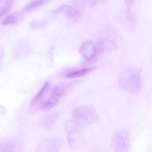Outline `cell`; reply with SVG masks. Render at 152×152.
Masks as SVG:
<instances>
[{
    "label": "cell",
    "mask_w": 152,
    "mask_h": 152,
    "mask_svg": "<svg viewBox=\"0 0 152 152\" xmlns=\"http://www.w3.org/2000/svg\"><path fill=\"white\" fill-rule=\"evenodd\" d=\"M73 119L80 125L87 126L94 124L99 120L98 114L92 105H87L79 106L73 111Z\"/></svg>",
    "instance_id": "1"
},
{
    "label": "cell",
    "mask_w": 152,
    "mask_h": 152,
    "mask_svg": "<svg viewBox=\"0 0 152 152\" xmlns=\"http://www.w3.org/2000/svg\"><path fill=\"white\" fill-rule=\"evenodd\" d=\"M112 146L117 152H126L130 147L129 135L125 131H119L115 132L111 140Z\"/></svg>",
    "instance_id": "2"
},
{
    "label": "cell",
    "mask_w": 152,
    "mask_h": 152,
    "mask_svg": "<svg viewBox=\"0 0 152 152\" xmlns=\"http://www.w3.org/2000/svg\"><path fill=\"white\" fill-rule=\"evenodd\" d=\"M66 89V85L64 84H58L55 86L52 90L50 97L44 102L41 109L49 108L55 105L65 93Z\"/></svg>",
    "instance_id": "3"
},
{
    "label": "cell",
    "mask_w": 152,
    "mask_h": 152,
    "mask_svg": "<svg viewBox=\"0 0 152 152\" xmlns=\"http://www.w3.org/2000/svg\"><path fill=\"white\" fill-rule=\"evenodd\" d=\"M54 12L55 13H63L68 18L73 20L78 18L80 15V12L77 10L67 5L60 6Z\"/></svg>",
    "instance_id": "4"
},
{
    "label": "cell",
    "mask_w": 152,
    "mask_h": 152,
    "mask_svg": "<svg viewBox=\"0 0 152 152\" xmlns=\"http://www.w3.org/2000/svg\"><path fill=\"white\" fill-rule=\"evenodd\" d=\"M80 51L81 55L85 58L90 60L95 53V47L94 42L90 40L84 42L81 45Z\"/></svg>",
    "instance_id": "5"
},
{
    "label": "cell",
    "mask_w": 152,
    "mask_h": 152,
    "mask_svg": "<svg viewBox=\"0 0 152 152\" xmlns=\"http://www.w3.org/2000/svg\"><path fill=\"white\" fill-rule=\"evenodd\" d=\"M49 82H46L43 87L32 100L31 107L34 110L41 108L42 105L45 101L44 98L48 91Z\"/></svg>",
    "instance_id": "6"
},
{
    "label": "cell",
    "mask_w": 152,
    "mask_h": 152,
    "mask_svg": "<svg viewBox=\"0 0 152 152\" xmlns=\"http://www.w3.org/2000/svg\"><path fill=\"white\" fill-rule=\"evenodd\" d=\"M24 15L21 12H15L11 13L2 21L1 24L3 25H12L16 24L23 19Z\"/></svg>",
    "instance_id": "7"
},
{
    "label": "cell",
    "mask_w": 152,
    "mask_h": 152,
    "mask_svg": "<svg viewBox=\"0 0 152 152\" xmlns=\"http://www.w3.org/2000/svg\"><path fill=\"white\" fill-rule=\"evenodd\" d=\"M14 0H0V19L10 12Z\"/></svg>",
    "instance_id": "8"
},
{
    "label": "cell",
    "mask_w": 152,
    "mask_h": 152,
    "mask_svg": "<svg viewBox=\"0 0 152 152\" xmlns=\"http://www.w3.org/2000/svg\"><path fill=\"white\" fill-rule=\"evenodd\" d=\"M49 0H35L24 6L22 9L23 12L31 11L47 3Z\"/></svg>",
    "instance_id": "9"
},
{
    "label": "cell",
    "mask_w": 152,
    "mask_h": 152,
    "mask_svg": "<svg viewBox=\"0 0 152 152\" xmlns=\"http://www.w3.org/2000/svg\"><path fill=\"white\" fill-rule=\"evenodd\" d=\"M94 68H89L82 70L73 72L66 75L65 76L67 78H75L83 76L91 72Z\"/></svg>",
    "instance_id": "10"
}]
</instances>
